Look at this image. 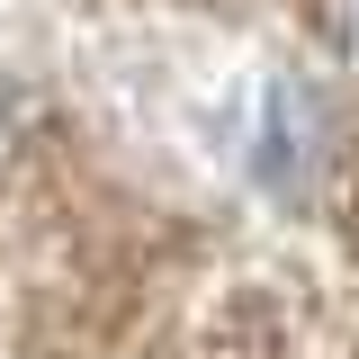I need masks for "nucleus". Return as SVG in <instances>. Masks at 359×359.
Wrapping results in <instances>:
<instances>
[{"mask_svg": "<svg viewBox=\"0 0 359 359\" xmlns=\"http://www.w3.org/2000/svg\"><path fill=\"white\" fill-rule=\"evenodd\" d=\"M314 153H323V117H314L306 90H261V126H252V162H261L269 189H297L314 171Z\"/></svg>", "mask_w": 359, "mask_h": 359, "instance_id": "1", "label": "nucleus"}, {"mask_svg": "<svg viewBox=\"0 0 359 359\" xmlns=\"http://www.w3.org/2000/svg\"><path fill=\"white\" fill-rule=\"evenodd\" d=\"M9 135H18V99H9V81H0V153H9Z\"/></svg>", "mask_w": 359, "mask_h": 359, "instance_id": "3", "label": "nucleus"}, {"mask_svg": "<svg viewBox=\"0 0 359 359\" xmlns=\"http://www.w3.org/2000/svg\"><path fill=\"white\" fill-rule=\"evenodd\" d=\"M323 18H332V45L359 63V0H323Z\"/></svg>", "mask_w": 359, "mask_h": 359, "instance_id": "2", "label": "nucleus"}]
</instances>
